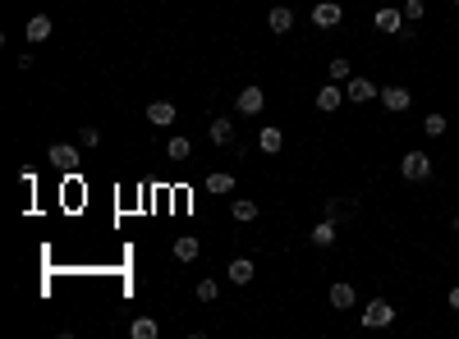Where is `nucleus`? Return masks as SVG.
I'll return each mask as SVG.
<instances>
[{
  "instance_id": "4be33fe9",
  "label": "nucleus",
  "mask_w": 459,
  "mask_h": 339,
  "mask_svg": "<svg viewBox=\"0 0 459 339\" xmlns=\"http://www.w3.org/2000/svg\"><path fill=\"white\" fill-rule=\"evenodd\" d=\"M331 307H354V285H331Z\"/></svg>"
},
{
  "instance_id": "0eeeda50",
  "label": "nucleus",
  "mask_w": 459,
  "mask_h": 339,
  "mask_svg": "<svg viewBox=\"0 0 459 339\" xmlns=\"http://www.w3.org/2000/svg\"><path fill=\"white\" fill-rule=\"evenodd\" d=\"M340 19H345V10H340L336 0H317V5H313V23H317V28H336Z\"/></svg>"
},
{
  "instance_id": "a211bd4d",
  "label": "nucleus",
  "mask_w": 459,
  "mask_h": 339,
  "mask_svg": "<svg viewBox=\"0 0 459 339\" xmlns=\"http://www.w3.org/2000/svg\"><path fill=\"white\" fill-rule=\"evenodd\" d=\"M308 239L317 243V248H331V243H336V220H317V225H313V234H308Z\"/></svg>"
},
{
  "instance_id": "cd10ccee",
  "label": "nucleus",
  "mask_w": 459,
  "mask_h": 339,
  "mask_svg": "<svg viewBox=\"0 0 459 339\" xmlns=\"http://www.w3.org/2000/svg\"><path fill=\"white\" fill-rule=\"evenodd\" d=\"M450 312H459V285L450 289Z\"/></svg>"
},
{
  "instance_id": "c85d7f7f",
  "label": "nucleus",
  "mask_w": 459,
  "mask_h": 339,
  "mask_svg": "<svg viewBox=\"0 0 459 339\" xmlns=\"http://www.w3.org/2000/svg\"><path fill=\"white\" fill-rule=\"evenodd\" d=\"M455 5H459V0H455Z\"/></svg>"
},
{
  "instance_id": "bb28decb",
  "label": "nucleus",
  "mask_w": 459,
  "mask_h": 339,
  "mask_svg": "<svg viewBox=\"0 0 459 339\" xmlns=\"http://www.w3.org/2000/svg\"><path fill=\"white\" fill-rule=\"evenodd\" d=\"M423 0H405V19H423Z\"/></svg>"
},
{
  "instance_id": "f03ea898",
  "label": "nucleus",
  "mask_w": 459,
  "mask_h": 339,
  "mask_svg": "<svg viewBox=\"0 0 459 339\" xmlns=\"http://www.w3.org/2000/svg\"><path fill=\"white\" fill-rule=\"evenodd\" d=\"M395 321V307L386 303V298H372L368 307H363V326L368 330H382V326H391Z\"/></svg>"
},
{
  "instance_id": "20e7f679",
  "label": "nucleus",
  "mask_w": 459,
  "mask_h": 339,
  "mask_svg": "<svg viewBox=\"0 0 459 339\" xmlns=\"http://www.w3.org/2000/svg\"><path fill=\"white\" fill-rule=\"evenodd\" d=\"M345 97H349V101H372V97H382V88H377V83H372V78L354 74L349 83H345Z\"/></svg>"
},
{
  "instance_id": "423d86ee",
  "label": "nucleus",
  "mask_w": 459,
  "mask_h": 339,
  "mask_svg": "<svg viewBox=\"0 0 459 339\" xmlns=\"http://www.w3.org/2000/svg\"><path fill=\"white\" fill-rule=\"evenodd\" d=\"M46 161H51L55 170H74V165H78V147H69V143H51V147H46Z\"/></svg>"
},
{
  "instance_id": "f8f14e48",
  "label": "nucleus",
  "mask_w": 459,
  "mask_h": 339,
  "mask_svg": "<svg viewBox=\"0 0 459 339\" xmlns=\"http://www.w3.org/2000/svg\"><path fill=\"white\" fill-rule=\"evenodd\" d=\"M257 147H262L266 156H276V152H280V147H285V133L276 129V124H266V129L257 133Z\"/></svg>"
},
{
  "instance_id": "393cba45",
  "label": "nucleus",
  "mask_w": 459,
  "mask_h": 339,
  "mask_svg": "<svg viewBox=\"0 0 459 339\" xmlns=\"http://www.w3.org/2000/svg\"><path fill=\"white\" fill-rule=\"evenodd\" d=\"M78 147H101V129L83 124V129H78Z\"/></svg>"
},
{
  "instance_id": "a878e982",
  "label": "nucleus",
  "mask_w": 459,
  "mask_h": 339,
  "mask_svg": "<svg viewBox=\"0 0 459 339\" xmlns=\"http://www.w3.org/2000/svg\"><path fill=\"white\" fill-rule=\"evenodd\" d=\"M197 298H202V303H216V298H220V285H216V280H202V285H197Z\"/></svg>"
},
{
  "instance_id": "1a4fd4ad",
  "label": "nucleus",
  "mask_w": 459,
  "mask_h": 339,
  "mask_svg": "<svg viewBox=\"0 0 459 339\" xmlns=\"http://www.w3.org/2000/svg\"><path fill=\"white\" fill-rule=\"evenodd\" d=\"M266 28L285 37L289 28H294V10H289V5H276V10H266Z\"/></svg>"
},
{
  "instance_id": "5701e85b",
  "label": "nucleus",
  "mask_w": 459,
  "mask_h": 339,
  "mask_svg": "<svg viewBox=\"0 0 459 339\" xmlns=\"http://www.w3.org/2000/svg\"><path fill=\"white\" fill-rule=\"evenodd\" d=\"M331 78H336V83H349V78H354V69H349V60H345V55H336V60H331Z\"/></svg>"
},
{
  "instance_id": "f3484780",
  "label": "nucleus",
  "mask_w": 459,
  "mask_h": 339,
  "mask_svg": "<svg viewBox=\"0 0 459 339\" xmlns=\"http://www.w3.org/2000/svg\"><path fill=\"white\" fill-rule=\"evenodd\" d=\"M147 120L165 129V124H175V106H170V101H152V106H147Z\"/></svg>"
},
{
  "instance_id": "b1692460",
  "label": "nucleus",
  "mask_w": 459,
  "mask_h": 339,
  "mask_svg": "<svg viewBox=\"0 0 459 339\" xmlns=\"http://www.w3.org/2000/svg\"><path fill=\"white\" fill-rule=\"evenodd\" d=\"M446 129H450V124H446V115H427V120H423V133H427V138H441Z\"/></svg>"
},
{
  "instance_id": "aec40b11",
  "label": "nucleus",
  "mask_w": 459,
  "mask_h": 339,
  "mask_svg": "<svg viewBox=\"0 0 459 339\" xmlns=\"http://www.w3.org/2000/svg\"><path fill=\"white\" fill-rule=\"evenodd\" d=\"M211 143L230 147V143H234V124H230V120H211Z\"/></svg>"
},
{
  "instance_id": "dca6fc26",
  "label": "nucleus",
  "mask_w": 459,
  "mask_h": 339,
  "mask_svg": "<svg viewBox=\"0 0 459 339\" xmlns=\"http://www.w3.org/2000/svg\"><path fill=\"white\" fill-rule=\"evenodd\" d=\"M129 335L133 339H156V335H161V326H156L152 317H133L129 321Z\"/></svg>"
},
{
  "instance_id": "6e6552de",
  "label": "nucleus",
  "mask_w": 459,
  "mask_h": 339,
  "mask_svg": "<svg viewBox=\"0 0 459 339\" xmlns=\"http://www.w3.org/2000/svg\"><path fill=\"white\" fill-rule=\"evenodd\" d=\"M382 106L391 110V115H400V110L414 106V97H409V88H395V83H391V88H382Z\"/></svg>"
},
{
  "instance_id": "412c9836",
  "label": "nucleus",
  "mask_w": 459,
  "mask_h": 339,
  "mask_svg": "<svg viewBox=\"0 0 459 339\" xmlns=\"http://www.w3.org/2000/svg\"><path fill=\"white\" fill-rule=\"evenodd\" d=\"M207 193H234V175H225V170L207 175Z\"/></svg>"
},
{
  "instance_id": "6ab92c4d",
  "label": "nucleus",
  "mask_w": 459,
  "mask_h": 339,
  "mask_svg": "<svg viewBox=\"0 0 459 339\" xmlns=\"http://www.w3.org/2000/svg\"><path fill=\"white\" fill-rule=\"evenodd\" d=\"M165 156H170V161H188V156H193V143H188V138H170V143H165Z\"/></svg>"
},
{
  "instance_id": "9d476101",
  "label": "nucleus",
  "mask_w": 459,
  "mask_h": 339,
  "mask_svg": "<svg viewBox=\"0 0 459 339\" xmlns=\"http://www.w3.org/2000/svg\"><path fill=\"white\" fill-rule=\"evenodd\" d=\"M230 216L239 220V225H253V220H257V202H253V197H234V202H230Z\"/></svg>"
},
{
  "instance_id": "7ed1b4c3",
  "label": "nucleus",
  "mask_w": 459,
  "mask_h": 339,
  "mask_svg": "<svg viewBox=\"0 0 459 339\" xmlns=\"http://www.w3.org/2000/svg\"><path fill=\"white\" fill-rule=\"evenodd\" d=\"M372 23H377V33L400 37V33H405V10H395V5H382V10L372 14Z\"/></svg>"
},
{
  "instance_id": "ddd939ff",
  "label": "nucleus",
  "mask_w": 459,
  "mask_h": 339,
  "mask_svg": "<svg viewBox=\"0 0 459 339\" xmlns=\"http://www.w3.org/2000/svg\"><path fill=\"white\" fill-rule=\"evenodd\" d=\"M197 252H202V243L193 234H179L175 239V262H197Z\"/></svg>"
},
{
  "instance_id": "39448f33",
  "label": "nucleus",
  "mask_w": 459,
  "mask_h": 339,
  "mask_svg": "<svg viewBox=\"0 0 459 339\" xmlns=\"http://www.w3.org/2000/svg\"><path fill=\"white\" fill-rule=\"evenodd\" d=\"M262 106H266L262 88H243L239 97H234V110H239V115H262Z\"/></svg>"
},
{
  "instance_id": "f257e3e1",
  "label": "nucleus",
  "mask_w": 459,
  "mask_h": 339,
  "mask_svg": "<svg viewBox=\"0 0 459 339\" xmlns=\"http://www.w3.org/2000/svg\"><path fill=\"white\" fill-rule=\"evenodd\" d=\"M400 175L414 179V184L432 179V156H427V152H405V161H400Z\"/></svg>"
},
{
  "instance_id": "4468645a",
  "label": "nucleus",
  "mask_w": 459,
  "mask_h": 339,
  "mask_svg": "<svg viewBox=\"0 0 459 339\" xmlns=\"http://www.w3.org/2000/svg\"><path fill=\"white\" fill-rule=\"evenodd\" d=\"M51 14H33V19H28V42H46V37H51Z\"/></svg>"
},
{
  "instance_id": "2eb2a0df",
  "label": "nucleus",
  "mask_w": 459,
  "mask_h": 339,
  "mask_svg": "<svg viewBox=\"0 0 459 339\" xmlns=\"http://www.w3.org/2000/svg\"><path fill=\"white\" fill-rule=\"evenodd\" d=\"M340 101H345V88H317V110H322V115L340 110Z\"/></svg>"
},
{
  "instance_id": "9b49d317",
  "label": "nucleus",
  "mask_w": 459,
  "mask_h": 339,
  "mask_svg": "<svg viewBox=\"0 0 459 339\" xmlns=\"http://www.w3.org/2000/svg\"><path fill=\"white\" fill-rule=\"evenodd\" d=\"M225 280H230V285H248V280H253V262H248V257H234V262L225 266Z\"/></svg>"
}]
</instances>
